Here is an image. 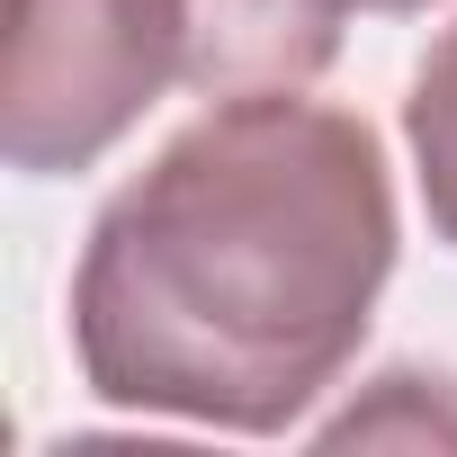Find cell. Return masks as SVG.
I'll return each mask as SVG.
<instances>
[{
  "mask_svg": "<svg viewBox=\"0 0 457 457\" xmlns=\"http://www.w3.org/2000/svg\"><path fill=\"white\" fill-rule=\"evenodd\" d=\"M395 243V170L368 117L305 90L215 99L81 243V386L117 412L278 439L359 359Z\"/></svg>",
  "mask_w": 457,
  "mask_h": 457,
  "instance_id": "1",
  "label": "cell"
},
{
  "mask_svg": "<svg viewBox=\"0 0 457 457\" xmlns=\"http://www.w3.org/2000/svg\"><path fill=\"white\" fill-rule=\"evenodd\" d=\"M170 90H188V0H10L0 28L10 170H90Z\"/></svg>",
  "mask_w": 457,
  "mask_h": 457,
  "instance_id": "2",
  "label": "cell"
},
{
  "mask_svg": "<svg viewBox=\"0 0 457 457\" xmlns=\"http://www.w3.org/2000/svg\"><path fill=\"white\" fill-rule=\"evenodd\" d=\"M359 0H188V90L252 99L305 90L341 63V28Z\"/></svg>",
  "mask_w": 457,
  "mask_h": 457,
  "instance_id": "3",
  "label": "cell"
},
{
  "mask_svg": "<svg viewBox=\"0 0 457 457\" xmlns=\"http://www.w3.org/2000/svg\"><path fill=\"white\" fill-rule=\"evenodd\" d=\"M403 144H412V179H421V215H430V234L457 252V28H439L430 54L412 63Z\"/></svg>",
  "mask_w": 457,
  "mask_h": 457,
  "instance_id": "4",
  "label": "cell"
},
{
  "mask_svg": "<svg viewBox=\"0 0 457 457\" xmlns=\"http://www.w3.org/2000/svg\"><path fill=\"white\" fill-rule=\"evenodd\" d=\"M368 19H412V10H430V0H359Z\"/></svg>",
  "mask_w": 457,
  "mask_h": 457,
  "instance_id": "5",
  "label": "cell"
}]
</instances>
